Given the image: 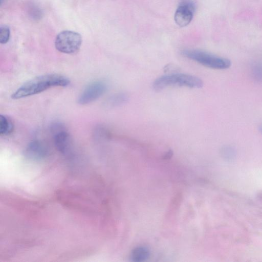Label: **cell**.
I'll use <instances>...</instances> for the list:
<instances>
[{
	"label": "cell",
	"mask_w": 262,
	"mask_h": 262,
	"mask_svg": "<svg viewBox=\"0 0 262 262\" xmlns=\"http://www.w3.org/2000/svg\"><path fill=\"white\" fill-rule=\"evenodd\" d=\"M70 81L66 77L58 74H49L36 77L20 86L11 95L18 99L42 92L52 87L67 86Z\"/></svg>",
	"instance_id": "cell-1"
},
{
	"label": "cell",
	"mask_w": 262,
	"mask_h": 262,
	"mask_svg": "<svg viewBox=\"0 0 262 262\" xmlns=\"http://www.w3.org/2000/svg\"><path fill=\"white\" fill-rule=\"evenodd\" d=\"M172 156V151L169 150L164 156V158L165 159H169Z\"/></svg>",
	"instance_id": "cell-14"
},
{
	"label": "cell",
	"mask_w": 262,
	"mask_h": 262,
	"mask_svg": "<svg viewBox=\"0 0 262 262\" xmlns=\"http://www.w3.org/2000/svg\"><path fill=\"white\" fill-rule=\"evenodd\" d=\"M10 38V30L7 26H1L0 28V42L1 43H7Z\"/></svg>",
	"instance_id": "cell-12"
},
{
	"label": "cell",
	"mask_w": 262,
	"mask_h": 262,
	"mask_svg": "<svg viewBox=\"0 0 262 262\" xmlns=\"http://www.w3.org/2000/svg\"><path fill=\"white\" fill-rule=\"evenodd\" d=\"M54 133V140L57 149L62 154L68 151L71 144L69 134L58 124H54L52 129Z\"/></svg>",
	"instance_id": "cell-7"
},
{
	"label": "cell",
	"mask_w": 262,
	"mask_h": 262,
	"mask_svg": "<svg viewBox=\"0 0 262 262\" xmlns=\"http://www.w3.org/2000/svg\"><path fill=\"white\" fill-rule=\"evenodd\" d=\"M203 81L199 77L184 73H176L162 76L156 79L152 84L155 91L159 92L169 86H184L189 88H201Z\"/></svg>",
	"instance_id": "cell-2"
},
{
	"label": "cell",
	"mask_w": 262,
	"mask_h": 262,
	"mask_svg": "<svg viewBox=\"0 0 262 262\" xmlns=\"http://www.w3.org/2000/svg\"><path fill=\"white\" fill-rule=\"evenodd\" d=\"M106 85L101 81L93 82L86 86L78 98L80 104H86L99 98L106 91Z\"/></svg>",
	"instance_id": "cell-5"
},
{
	"label": "cell",
	"mask_w": 262,
	"mask_h": 262,
	"mask_svg": "<svg viewBox=\"0 0 262 262\" xmlns=\"http://www.w3.org/2000/svg\"><path fill=\"white\" fill-rule=\"evenodd\" d=\"M195 8V4L192 1H182L174 14L176 23L182 27L188 25L193 18Z\"/></svg>",
	"instance_id": "cell-6"
},
{
	"label": "cell",
	"mask_w": 262,
	"mask_h": 262,
	"mask_svg": "<svg viewBox=\"0 0 262 262\" xmlns=\"http://www.w3.org/2000/svg\"><path fill=\"white\" fill-rule=\"evenodd\" d=\"M129 100V95L125 92H120L111 96L106 102L110 107H117L124 105Z\"/></svg>",
	"instance_id": "cell-9"
},
{
	"label": "cell",
	"mask_w": 262,
	"mask_h": 262,
	"mask_svg": "<svg viewBox=\"0 0 262 262\" xmlns=\"http://www.w3.org/2000/svg\"><path fill=\"white\" fill-rule=\"evenodd\" d=\"M14 124L12 120L5 115H0V134L7 136L11 134L14 130Z\"/></svg>",
	"instance_id": "cell-10"
},
{
	"label": "cell",
	"mask_w": 262,
	"mask_h": 262,
	"mask_svg": "<svg viewBox=\"0 0 262 262\" xmlns=\"http://www.w3.org/2000/svg\"><path fill=\"white\" fill-rule=\"evenodd\" d=\"M182 54L198 63L213 69L225 70L231 66V61L226 58L198 50H184Z\"/></svg>",
	"instance_id": "cell-3"
},
{
	"label": "cell",
	"mask_w": 262,
	"mask_h": 262,
	"mask_svg": "<svg viewBox=\"0 0 262 262\" xmlns=\"http://www.w3.org/2000/svg\"><path fill=\"white\" fill-rule=\"evenodd\" d=\"M149 249L145 247H138L134 249L131 253V258L134 261H143L149 256Z\"/></svg>",
	"instance_id": "cell-11"
},
{
	"label": "cell",
	"mask_w": 262,
	"mask_h": 262,
	"mask_svg": "<svg viewBox=\"0 0 262 262\" xmlns=\"http://www.w3.org/2000/svg\"><path fill=\"white\" fill-rule=\"evenodd\" d=\"M25 154L30 159H39L47 155L48 149L42 142L38 140H34L27 146Z\"/></svg>",
	"instance_id": "cell-8"
},
{
	"label": "cell",
	"mask_w": 262,
	"mask_h": 262,
	"mask_svg": "<svg viewBox=\"0 0 262 262\" xmlns=\"http://www.w3.org/2000/svg\"><path fill=\"white\" fill-rule=\"evenodd\" d=\"M258 129L260 133L262 134V123L259 126Z\"/></svg>",
	"instance_id": "cell-15"
},
{
	"label": "cell",
	"mask_w": 262,
	"mask_h": 262,
	"mask_svg": "<svg viewBox=\"0 0 262 262\" xmlns=\"http://www.w3.org/2000/svg\"><path fill=\"white\" fill-rule=\"evenodd\" d=\"M223 156L226 159H232L235 156V152L233 149L230 147L224 148L222 151Z\"/></svg>",
	"instance_id": "cell-13"
},
{
	"label": "cell",
	"mask_w": 262,
	"mask_h": 262,
	"mask_svg": "<svg viewBox=\"0 0 262 262\" xmlns=\"http://www.w3.org/2000/svg\"><path fill=\"white\" fill-rule=\"evenodd\" d=\"M82 38L79 34L71 31H64L57 36L55 46L60 52L73 54L79 50Z\"/></svg>",
	"instance_id": "cell-4"
}]
</instances>
